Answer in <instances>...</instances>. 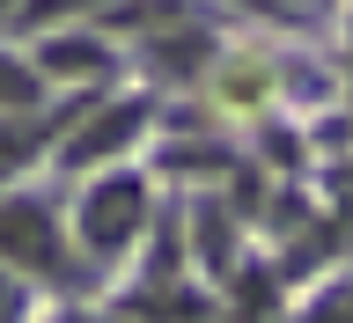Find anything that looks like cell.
<instances>
[{"label":"cell","mask_w":353,"mask_h":323,"mask_svg":"<svg viewBox=\"0 0 353 323\" xmlns=\"http://www.w3.org/2000/svg\"><path fill=\"white\" fill-rule=\"evenodd\" d=\"M148 184L140 169H103L81 184V206H74V242L88 258H125L132 242L148 236Z\"/></svg>","instance_id":"cell-1"},{"label":"cell","mask_w":353,"mask_h":323,"mask_svg":"<svg viewBox=\"0 0 353 323\" xmlns=\"http://www.w3.org/2000/svg\"><path fill=\"white\" fill-rule=\"evenodd\" d=\"M0 264L8 272H22V280H59V272H74V258H66V228L59 213L44 206V198H0Z\"/></svg>","instance_id":"cell-2"},{"label":"cell","mask_w":353,"mask_h":323,"mask_svg":"<svg viewBox=\"0 0 353 323\" xmlns=\"http://www.w3.org/2000/svg\"><path fill=\"white\" fill-rule=\"evenodd\" d=\"M88 118V110H81ZM140 125H148V103H103L88 125H74L59 140V162L66 169H88V162H103V154H125L132 140H140Z\"/></svg>","instance_id":"cell-3"},{"label":"cell","mask_w":353,"mask_h":323,"mask_svg":"<svg viewBox=\"0 0 353 323\" xmlns=\"http://www.w3.org/2000/svg\"><path fill=\"white\" fill-rule=\"evenodd\" d=\"M37 66H44V81H81V74H110V52L96 37H88V30H52V37H44V52H37Z\"/></svg>","instance_id":"cell-4"},{"label":"cell","mask_w":353,"mask_h":323,"mask_svg":"<svg viewBox=\"0 0 353 323\" xmlns=\"http://www.w3.org/2000/svg\"><path fill=\"white\" fill-rule=\"evenodd\" d=\"M44 66L37 59H15V52H0V110L8 118H37L44 110Z\"/></svg>","instance_id":"cell-5"},{"label":"cell","mask_w":353,"mask_h":323,"mask_svg":"<svg viewBox=\"0 0 353 323\" xmlns=\"http://www.w3.org/2000/svg\"><path fill=\"white\" fill-rule=\"evenodd\" d=\"M30 154H37V132H30V118H8V110H0V184H8V176H15Z\"/></svg>","instance_id":"cell-6"},{"label":"cell","mask_w":353,"mask_h":323,"mask_svg":"<svg viewBox=\"0 0 353 323\" xmlns=\"http://www.w3.org/2000/svg\"><path fill=\"white\" fill-rule=\"evenodd\" d=\"M88 8H103V0H22V22H37V30H52V22H74V15H88Z\"/></svg>","instance_id":"cell-7"},{"label":"cell","mask_w":353,"mask_h":323,"mask_svg":"<svg viewBox=\"0 0 353 323\" xmlns=\"http://www.w3.org/2000/svg\"><path fill=\"white\" fill-rule=\"evenodd\" d=\"M22 272H8V264H0V316H15V309H22Z\"/></svg>","instance_id":"cell-8"},{"label":"cell","mask_w":353,"mask_h":323,"mask_svg":"<svg viewBox=\"0 0 353 323\" xmlns=\"http://www.w3.org/2000/svg\"><path fill=\"white\" fill-rule=\"evenodd\" d=\"M8 15H22V0H0V22H8Z\"/></svg>","instance_id":"cell-9"}]
</instances>
